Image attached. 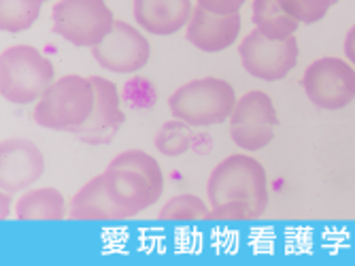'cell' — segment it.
Listing matches in <instances>:
<instances>
[{"instance_id":"obj_1","label":"cell","mask_w":355,"mask_h":266,"mask_svg":"<svg viewBox=\"0 0 355 266\" xmlns=\"http://www.w3.org/2000/svg\"><path fill=\"white\" fill-rule=\"evenodd\" d=\"M207 198L213 217L221 222L260 219L270 201L264 164L249 153L223 158L209 175Z\"/></svg>"},{"instance_id":"obj_2","label":"cell","mask_w":355,"mask_h":266,"mask_svg":"<svg viewBox=\"0 0 355 266\" xmlns=\"http://www.w3.org/2000/svg\"><path fill=\"white\" fill-rule=\"evenodd\" d=\"M105 181L125 219L145 213L164 194L162 166L143 149H125L117 153L107 166Z\"/></svg>"},{"instance_id":"obj_3","label":"cell","mask_w":355,"mask_h":266,"mask_svg":"<svg viewBox=\"0 0 355 266\" xmlns=\"http://www.w3.org/2000/svg\"><path fill=\"white\" fill-rule=\"evenodd\" d=\"M94 103L96 90L92 77L64 75L55 79L35 103L32 119L45 130L77 135L79 128L89 119Z\"/></svg>"},{"instance_id":"obj_4","label":"cell","mask_w":355,"mask_h":266,"mask_svg":"<svg viewBox=\"0 0 355 266\" xmlns=\"http://www.w3.org/2000/svg\"><path fill=\"white\" fill-rule=\"evenodd\" d=\"M236 101L232 83L221 77H200L183 83L168 96V111L191 128H209L230 119Z\"/></svg>"},{"instance_id":"obj_5","label":"cell","mask_w":355,"mask_h":266,"mask_svg":"<svg viewBox=\"0 0 355 266\" xmlns=\"http://www.w3.org/2000/svg\"><path fill=\"white\" fill-rule=\"evenodd\" d=\"M53 81V62L35 45H11L0 56V94L13 105L37 103Z\"/></svg>"},{"instance_id":"obj_6","label":"cell","mask_w":355,"mask_h":266,"mask_svg":"<svg viewBox=\"0 0 355 266\" xmlns=\"http://www.w3.org/2000/svg\"><path fill=\"white\" fill-rule=\"evenodd\" d=\"M115 17L105 0H58L51 9L53 32L75 47L94 49L113 30Z\"/></svg>"},{"instance_id":"obj_7","label":"cell","mask_w":355,"mask_h":266,"mask_svg":"<svg viewBox=\"0 0 355 266\" xmlns=\"http://www.w3.org/2000/svg\"><path fill=\"white\" fill-rule=\"evenodd\" d=\"M302 90L317 109L343 111L355 101V66L347 58H317L302 75Z\"/></svg>"},{"instance_id":"obj_8","label":"cell","mask_w":355,"mask_h":266,"mask_svg":"<svg viewBox=\"0 0 355 266\" xmlns=\"http://www.w3.org/2000/svg\"><path fill=\"white\" fill-rule=\"evenodd\" d=\"M228 122L234 145L247 153H255L275 141L279 115L272 98L266 92L251 90L236 101Z\"/></svg>"},{"instance_id":"obj_9","label":"cell","mask_w":355,"mask_h":266,"mask_svg":"<svg viewBox=\"0 0 355 266\" xmlns=\"http://www.w3.org/2000/svg\"><path fill=\"white\" fill-rule=\"evenodd\" d=\"M239 58L247 75L266 83L285 79L296 69L300 47L296 37L268 39L260 30H253L241 41Z\"/></svg>"},{"instance_id":"obj_10","label":"cell","mask_w":355,"mask_h":266,"mask_svg":"<svg viewBox=\"0 0 355 266\" xmlns=\"http://www.w3.org/2000/svg\"><path fill=\"white\" fill-rule=\"evenodd\" d=\"M92 56L101 69L109 73L135 75L147 66L151 45L139 26L115 19L113 30L92 49Z\"/></svg>"},{"instance_id":"obj_11","label":"cell","mask_w":355,"mask_h":266,"mask_svg":"<svg viewBox=\"0 0 355 266\" xmlns=\"http://www.w3.org/2000/svg\"><path fill=\"white\" fill-rule=\"evenodd\" d=\"M96 90V103L89 119L79 128L77 137L85 145H109L121 126L125 124V113L121 109V96L119 88L105 77H92Z\"/></svg>"},{"instance_id":"obj_12","label":"cell","mask_w":355,"mask_h":266,"mask_svg":"<svg viewBox=\"0 0 355 266\" xmlns=\"http://www.w3.org/2000/svg\"><path fill=\"white\" fill-rule=\"evenodd\" d=\"M45 173V156L30 139H7L0 145V185L17 194L35 185Z\"/></svg>"},{"instance_id":"obj_13","label":"cell","mask_w":355,"mask_h":266,"mask_svg":"<svg viewBox=\"0 0 355 266\" xmlns=\"http://www.w3.org/2000/svg\"><path fill=\"white\" fill-rule=\"evenodd\" d=\"M241 30H243L241 13L221 15L196 5L185 26V37L193 47L205 53H219L239 41Z\"/></svg>"},{"instance_id":"obj_14","label":"cell","mask_w":355,"mask_h":266,"mask_svg":"<svg viewBox=\"0 0 355 266\" xmlns=\"http://www.w3.org/2000/svg\"><path fill=\"white\" fill-rule=\"evenodd\" d=\"M132 13L143 32L155 37H173L187 26L193 5L191 0H135Z\"/></svg>"},{"instance_id":"obj_15","label":"cell","mask_w":355,"mask_h":266,"mask_svg":"<svg viewBox=\"0 0 355 266\" xmlns=\"http://www.w3.org/2000/svg\"><path fill=\"white\" fill-rule=\"evenodd\" d=\"M69 217L75 222H119V219H125L107 188L105 173L89 179L71 198Z\"/></svg>"},{"instance_id":"obj_16","label":"cell","mask_w":355,"mask_h":266,"mask_svg":"<svg viewBox=\"0 0 355 266\" xmlns=\"http://www.w3.org/2000/svg\"><path fill=\"white\" fill-rule=\"evenodd\" d=\"M13 213L19 222H62L69 217V203L55 188H30L15 201Z\"/></svg>"},{"instance_id":"obj_17","label":"cell","mask_w":355,"mask_h":266,"mask_svg":"<svg viewBox=\"0 0 355 266\" xmlns=\"http://www.w3.org/2000/svg\"><path fill=\"white\" fill-rule=\"evenodd\" d=\"M251 17L255 30H260L268 39H289L296 37L298 22L289 17L279 0H253L251 3Z\"/></svg>"},{"instance_id":"obj_18","label":"cell","mask_w":355,"mask_h":266,"mask_svg":"<svg viewBox=\"0 0 355 266\" xmlns=\"http://www.w3.org/2000/svg\"><path fill=\"white\" fill-rule=\"evenodd\" d=\"M45 0H0V28L9 35L30 30L41 17Z\"/></svg>"},{"instance_id":"obj_19","label":"cell","mask_w":355,"mask_h":266,"mask_svg":"<svg viewBox=\"0 0 355 266\" xmlns=\"http://www.w3.org/2000/svg\"><path fill=\"white\" fill-rule=\"evenodd\" d=\"M211 217V205L196 194H177L168 198L157 213V219L162 222H205Z\"/></svg>"},{"instance_id":"obj_20","label":"cell","mask_w":355,"mask_h":266,"mask_svg":"<svg viewBox=\"0 0 355 266\" xmlns=\"http://www.w3.org/2000/svg\"><path fill=\"white\" fill-rule=\"evenodd\" d=\"M191 141H193V128L177 117L162 124V128H159L153 137L155 149L166 158H179L187 153L191 147Z\"/></svg>"},{"instance_id":"obj_21","label":"cell","mask_w":355,"mask_h":266,"mask_svg":"<svg viewBox=\"0 0 355 266\" xmlns=\"http://www.w3.org/2000/svg\"><path fill=\"white\" fill-rule=\"evenodd\" d=\"M281 9L296 19L298 24H317L324 19L332 5H336L334 0H279Z\"/></svg>"},{"instance_id":"obj_22","label":"cell","mask_w":355,"mask_h":266,"mask_svg":"<svg viewBox=\"0 0 355 266\" xmlns=\"http://www.w3.org/2000/svg\"><path fill=\"white\" fill-rule=\"evenodd\" d=\"M247 0H196V5L207 9V11H213V13H241L243 5Z\"/></svg>"},{"instance_id":"obj_23","label":"cell","mask_w":355,"mask_h":266,"mask_svg":"<svg viewBox=\"0 0 355 266\" xmlns=\"http://www.w3.org/2000/svg\"><path fill=\"white\" fill-rule=\"evenodd\" d=\"M343 49H345V58L355 66V24L349 28L347 37H345V43H343Z\"/></svg>"},{"instance_id":"obj_24","label":"cell","mask_w":355,"mask_h":266,"mask_svg":"<svg viewBox=\"0 0 355 266\" xmlns=\"http://www.w3.org/2000/svg\"><path fill=\"white\" fill-rule=\"evenodd\" d=\"M334 3H338V0H334Z\"/></svg>"},{"instance_id":"obj_25","label":"cell","mask_w":355,"mask_h":266,"mask_svg":"<svg viewBox=\"0 0 355 266\" xmlns=\"http://www.w3.org/2000/svg\"><path fill=\"white\" fill-rule=\"evenodd\" d=\"M45 3H47V0H45Z\"/></svg>"}]
</instances>
